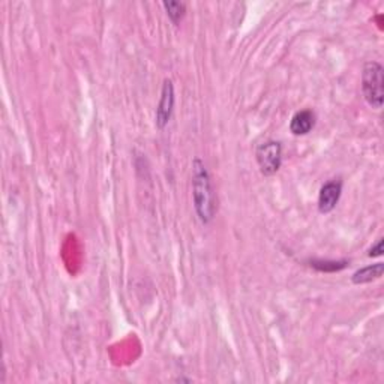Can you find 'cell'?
I'll return each instance as SVG.
<instances>
[{
  "label": "cell",
  "instance_id": "obj_1",
  "mask_svg": "<svg viewBox=\"0 0 384 384\" xmlns=\"http://www.w3.org/2000/svg\"><path fill=\"white\" fill-rule=\"evenodd\" d=\"M192 197L199 220L204 225L210 224L216 215V197L210 174L200 158L192 161Z\"/></svg>",
  "mask_w": 384,
  "mask_h": 384
},
{
  "label": "cell",
  "instance_id": "obj_2",
  "mask_svg": "<svg viewBox=\"0 0 384 384\" xmlns=\"http://www.w3.org/2000/svg\"><path fill=\"white\" fill-rule=\"evenodd\" d=\"M384 68L380 62L371 61L363 65L362 70V93L365 101L374 110H381L384 101L383 91Z\"/></svg>",
  "mask_w": 384,
  "mask_h": 384
},
{
  "label": "cell",
  "instance_id": "obj_3",
  "mask_svg": "<svg viewBox=\"0 0 384 384\" xmlns=\"http://www.w3.org/2000/svg\"><path fill=\"white\" fill-rule=\"evenodd\" d=\"M259 169L264 176L277 174L282 165V144L277 140H268L261 143L255 151Z\"/></svg>",
  "mask_w": 384,
  "mask_h": 384
},
{
  "label": "cell",
  "instance_id": "obj_4",
  "mask_svg": "<svg viewBox=\"0 0 384 384\" xmlns=\"http://www.w3.org/2000/svg\"><path fill=\"white\" fill-rule=\"evenodd\" d=\"M174 102H176L174 84L170 78H165L162 84V91H161V100L156 107V116H155V123L158 126V130H164V128L169 125L173 116Z\"/></svg>",
  "mask_w": 384,
  "mask_h": 384
},
{
  "label": "cell",
  "instance_id": "obj_5",
  "mask_svg": "<svg viewBox=\"0 0 384 384\" xmlns=\"http://www.w3.org/2000/svg\"><path fill=\"white\" fill-rule=\"evenodd\" d=\"M342 195V181L332 179L324 183L318 194V212L323 215H328L337 208Z\"/></svg>",
  "mask_w": 384,
  "mask_h": 384
},
{
  "label": "cell",
  "instance_id": "obj_6",
  "mask_svg": "<svg viewBox=\"0 0 384 384\" xmlns=\"http://www.w3.org/2000/svg\"><path fill=\"white\" fill-rule=\"evenodd\" d=\"M315 121H317V116L312 110H300L291 117L290 122V131L293 135L302 137L308 135L315 126Z\"/></svg>",
  "mask_w": 384,
  "mask_h": 384
},
{
  "label": "cell",
  "instance_id": "obj_7",
  "mask_svg": "<svg viewBox=\"0 0 384 384\" xmlns=\"http://www.w3.org/2000/svg\"><path fill=\"white\" fill-rule=\"evenodd\" d=\"M384 273V264L383 263H376L367 266V268H362L359 270H356L353 273L351 277V282L356 285H362V284H368L376 279H380Z\"/></svg>",
  "mask_w": 384,
  "mask_h": 384
},
{
  "label": "cell",
  "instance_id": "obj_8",
  "mask_svg": "<svg viewBox=\"0 0 384 384\" xmlns=\"http://www.w3.org/2000/svg\"><path fill=\"white\" fill-rule=\"evenodd\" d=\"M309 264H311V268H314L315 270H318V272L333 273V272H339L342 269H346L348 261L347 260H342V261H337V260H311Z\"/></svg>",
  "mask_w": 384,
  "mask_h": 384
},
{
  "label": "cell",
  "instance_id": "obj_9",
  "mask_svg": "<svg viewBox=\"0 0 384 384\" xmlns=\"http://www.w3.org/2000/svg\"><path fill=\"white\" fill-rule=\"evenodd\" d=\"M162 6L173 24H179L186 14V5L183 2H162Z\"/></svg>",
  "mask_w": 384,
  "mask_h": 384
},
{
  "label": "cell",
  "instance_id": "obj_10",
  "mask_svg": "<svg viewBox=\"0 0 384 384\" xmlns=\"http://www.w3.org/2000/svg\"><path fill=\"white\" fill-rule=\"evenodd\" d=\"M383 243H384V239L380 238L376 245H372L371 246V249L368 251V257H372V259H376V257H381L384 249H383Z\"/></svg>",
  "mask_w": 384,
  "mask_h": 384
}]
</instances>
